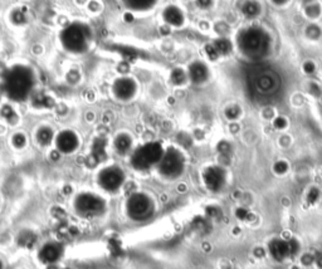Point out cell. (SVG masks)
I'll use <instances>...</instances> for the list:
<instances>
[{
  "instance_id": "obj_1",
  "label": "cell",
  "mask_w": 322,
  "mask_h": 269,
  "mask_svg": "<svg viewBox=\"0 0 322 269\" xmlns=\"http://www.w3.org/2000/svg\"><path fill=\"white\" fill-rule=\"evenodd\" d=\"M34 78L27 67L15 65L4 76V91L14 101H25L32 93Z\"/></svg>"
},
{
  "instance_id": "obj_2",
  "label": "cell",
  "mask_w": 322,
  "mask_h": 269,
  "mask_svg": "<svg viewBox=\"0 0 322 269\" xmlns=\"http://www.w3.org/2000/svg\"><path fill=\"white\" fill-rule=\"evenodd\" d=\"M239 47L247 56L258 58L267 53L269 38L267 33L260 28H248L240 34Z\"/></svg>"
},
{
  "instance_id": "obj_3",
  "label": "cell",
  "mask_w": 322,
  "mask_h": 269,
  "mask_svg": "<svg viewBox=\"0 0 322 269\" xmlns=\"http://www.w3.org/2000/svg\"><path fill=\"white\" fill-rule=\"evenodd\" d=\"M89 32L86 25L73 23L65 27L61 33V41L63 45L73 53H82L88 47Z\"/></svg>"
},
{
  "instance_id": "obj_4",
  "label": "cell",
  "mask_w": 322,
  "mask_h": 269,
  "mask_svg": "<svg viewBox=\"0 0 322 269\" xmlns=\"http://www.w3.org/2000/svg\"><path fill=\"white\" fill-rule=\"evenodd\" d=\"M249 83H251V88L253 89V93L266 97V96L273 95L277 91L279 86V80H278L277 73L262 68L252 73Z\"/></svg>"
},
{
  "instance_id": "obj_5",
  "label": "cell",
  "mask_w": 322,
  "mask_h": 269,
  "mask_svg": "<svg viewBox=\"0 0 322 269\" xmlns=\"http://www.w3.org/2000/svg\"><path fill=\"white\" fill-rule=\"evenodd\" d=\"M163 157V148L156 142H150L137 148L132 155L131 163L133 167L139 170H146L155 164L160 163Z\"/></svg>"
},
{
  "instance_id": "obj_6",
  "label": "cell",
  "mask_w": 322,
  "mask_h": 269,
  "mask_svg": "<svg viewBox=\"0 0 322 269\" xmlns=\"http://www.w3.org/2000/svg\"><path fill=\"white\" fill-rule=\"evenodd\" d=\"M76 209L83 216H96L104 213L105 201L95 194H81L76 199Z\"/></svg>"
},
{
  "instance_id": "obj_7",
  "label": "cell",
  "mask_w": 322,
  "mask_h": 269,
  "mask_svg": "<svg viewBox=\"0 0 322 269\" xmlns=\"http://www.w3.org/2000/svg\"><path fill=\"white\" fill-rule=\"evenodd\" d=\"M127 211L133 219H146L152 211L150 199L144 194H133L127 201Z\"/></svg>"
},
{
  "instance_id": "obj_8",
  "label": "cell",
  "mask_w": 322,
  "mask_h": 269,
  "mask_svg": "<svg viewBox=\"0 0 322 269\" xmlns=\"http://www.w3.org/2000/svg\"><path fill=\"white\" fill-rule=\"evenodd\" d=\"M184 160L176 150L169 148L160 160V171L165 176H177L183 170Z\"/></svg>"
},
{
  "instance_id": "obj_9",
  "label": "cell",
  "mask_w": 322,
  "mask_h": 269,
  "mask_svg": "<svg viewBox=\"0 0 322 269\" xmlns=\"http://www.w3.org/2000/svg\"><path fill=\"white\" fill-rule=\"evenodd\" d=\"M124 183V172L118 167H107L100 174V184L107 191H116Z\"/></svg>"
},
{
  "instance_id": "obj_10",
  "label": "cell",
  "mask_w": 322,
  "mask_h": 269,
  "mask_svg": "<svg viewBox=\"0 0 322 269\" xmlns=\"http://www.w3.org/2000/svg\"><path fill=\"white\" fill-rule=\"evenodd\" d=\"M299 249V244L293 239L291 240H281L276 239L269 244V251L273 255V258L277 260H282L287 257L296 254Z\"/></svg>"
},
{
  "instance_id": "obj_11",
  "label": "cell",
  "mask_w": 322,
  "mask_h": 269,
  "mask_svg": "<svg viewBox=\"0 0 322 269\" xmlns=\"http://www.w3.org/2000/svg\"><path fill=\"white\" fill-rule=\"evenodd\" d=\"M225 181V174L218 166H210L204 171V183L210 190L218 191Z\"/></svg>"
},
{
  "instance_id": "obj_12",
  "label": "cell",
  "mask_w": 322,
  "mask_h": 269,
  "mask_svg": "<svg viewBox=\"0 0 322 269\" xmlns=\"http://www.w3.org/2000/svg\"><path fill=\"white\" fill-rule=\"evenodd\" d=\"M78 146V139L72 131H63L57 137V147L63 154L73 152Z\"/></svg>"
},
{
  "instance_id": "obj_13",
  "label": "cell",
  "mask_w": 322,
  "mask_h": 269,
  "mask_svg": "<svg viewBox=\"0 0 322 269\" xmlns=\"http://www.w3.org/2000/svg\"><path fill=\"white\" fill-rule=\"evenodd\" d=\"M113 91H115V95L118 98L127 100V98L132 97L135 91H136V86H135V82L130 78H120L115 82Z\"/></svg>"
},
{
  "instance_id": "obj_14",
  "label": "cell",
  "mask_w": 322,
  "mask_h": 269,
  "mask_svg": "<svg viewBox=\"0 0 322 269\" xmlns=\"http://www.w3.org/2000/svg\"><path fill=\"white\" fill-rule=\"evenodd\" d=\"M62 255V248L56 243H48L42 248L39 253V258L43 263H54Z\"/></svg>"
},
{
  "instance_id": "obj_15",
  "label": "cell",
  "mask_w": 322,
  "mask_h": 269,
  "mask_svg": "<svg viewBox=\"0 0 322 269\" xmlns=\"http://www.w3.org/2000/svg\"><path fill=\"white\" fill-rule=\"evenodd\" d=\"M190 80L194 83L199 84L203 83L208 77V69L203 63H193L189 68Z\"/></svg>"
},
{
  "instance_id": "obj_16",
  "label": "cell",
  "mask_w": 322,
  "mask_h": 269,
  "mask_svg": "<svg viewBox=\"0 0 322 269\" xmlns=\"http://www.w3.org/2000/svg\"><path fill=\"white\" fill-rule=\"evenodd\" d=\"M164 18H165V21L169 24L176 25V27L181 25L184 21L183 13L176 6H169V8H166L165 12H164Z\"/></svg>"
},
{
  "instance_id": "obj_17",
  "label": "cell",
  "mask_w": 322,
  "mask_h": 269,
  "mask_svg": "<svg viewBox=\"0 0 322 269\" xmlns=\"http://www.w3.org/2000/svg\"><path fill=\"white\" fill-rule=\"evenodd\" d=\"M33 101V104L36 107H39V108H49V107L53 106V100L49 97V96H47L45 93H43V92H38V93H36V95L33 96L32 98Z\"/></svg>"
},
{
  "instance_id": "obj_18",
  "label": "cell",
  "mask_w": 322,
  "mask_h": 269,
  "mask_svg": "<svg viewBox=\"0 0 322 269\" xmlns=\"http://www.w3.org/2000/svg\"><path fill=\"white\" fill-rule=\"evenodd\" d=\"M215 49L216 54L219 56H227V54L231 53L232 50V44L231 41H227V39H218L212 44Z\"/></svg>"
},
{
  "instance_id": "obj_19",
  "label": "cell",
  "mask_w": 322,
  "mask_h": 269,
  "mask_svg": "<svg viewBox=\"0 0 322 269\" xmlns=\"http://www.w3.org/2000/svg\"><path fill=\"white\" fill-rule=\"evenodd\" d=\"M259 5L256 1H252V0H248V1H245L242 6V12L243 14L247 17V18H254V17H257L259 14Z\"/></svg>"
},
{
  "instance_id": "obj_20",
  "label": "cell",
  "mask_w": 322,
  "mask_h": 269,
  "mask_svg": "<svg viewBox=\"0 0 322 269\" xmlns=\"http://www.w3.org/2000/svg\"><path fill=\"white\" fill-rule=\"evenodd\" d=\"M124 1L127 6H130L132 9L145 10L154 5L156 0H124Z\"/></svg>"
},
{
  "instance_id": "obj_21",
  "label": "cell",
  "mask_w": 322,
  "mask_h": 269,
  "mask_svg": "<svg viewBox=\"0 0 322 269\" xmlns=\"http://www.w3.org/2000/svg\"><path fill=\"white\" fill-rule=\"evenodd\" d=\"M116 150L120 152V154H126L127 151L130 150L131 147V139L126 135H121L118 136L115 141Z\"/></svg>"
},
{
  "instance_id": "obj_22",
  "label": "cell",
  "mask_w": 322,
  "mask_h": 269,
  "mask_svg": "<svg viewBox=\"0 0 322 269\" xmlns=\"http://www.w3.org/2000/svg\"><path fill=\"white\" fill-rule=\"evenodd\" d=\"M92 157H95L96 163L101 161L105 157V140L98 139L93 145V151H92Z\"/></svg>"
},
{
  "instance_id": "obj_23",
  "label": "cell",
  "mask_w": 322,
  "mask_h": 269,
  "mask_svg": "<svg viewBox=\"0 0 322 269\" xmlns=\"http://www.w3.org/2000/svg\"><path fill=\"white\" fill-rule=\"evenodd\" d=\"M52 140H53V132H52V130L50 128H42V130L38 131V141L39 144H42V145H49L50 142H52Z\"/></svg>"
},
{
  "instance_id": "obj_24",
  "label": "cell",
  "mask_w": 322,
  "mask_h": 269,
  "mask_svg": "<svg viewBox=\"0 0 322 269\" xmlns=\"http://www.w3.org/2000/svg\"><path fill=\"white\" fill-rule=\"evenodd\" d=\"M186 81V76H185V72L183 71V69H174L172 73V82L174 83V84H176V86H180V84H183L184 82Z\"/></svg>"
},
{
  "instance_id": "obj_25",
  "label": "cell",
  "mask_w": 322,
  "mask_h": 269,
  "mask_svg": "<svg viewBox=\"0 0 322 269\" xmlns=\"http://www.w3.org/2000/svg\"><path fill=\"white\" fill-rule=\"evenodd\" d=\"M0 115H1V117L5 119L6 121L10 122V124L17 120V113L14 112V110H13L10 106H4L3 108H1V111H0Z\"/></svg>"
},
{
  "instance_id": "obj_26",
  "label": "cell",
  "mask_w": 322,
  "mask_h": 269,
  "mask_svg": "<svg viewBox=\"0 0 322 269\" xmlns=\"http://www.w3.org/2000/svg\"><path fill=\"white\" fill-rule=\"evenodd\" d=\"M12 19H13V21H14L15 24H24V23H25V21H27V17H25V9L15 10V12L13 13Z\"/></svg>"
},
{
  "instance_id": "obj_27",
  "label": "cell",
  "mask_w": 322,
  "mask_h": 269,
  "mask_svg": "<svg viewBox=\"0 0 322 269\" xmlns=\"http://www.w3.org/2000/svg\"><path fill=\"white\" fill-rule=\"evenodd\" d=\"M13 144L15 145V147H23L25 145V136L21 133H17L13 139Z\"/></svg>"
},
{
  "instance_id": "obj_28",
  "label": "cell",
  "mask_w": 322,
  "mask_h": 269,
  "mask_svg": "<svg viewBox=\"0 0 322 269\" xmlns=\"http://www.w3.org/2000/svg\"><path fill=\"white\" fill-rule=\"evenodd\" d=\"M317 200H319V190L317 189L310 190V192H308V195H307L308 203H310V204H315Z\"/></svg>"
},
{
  "instance_id": "obj_29",
  "label": "cell",
  "mask_w": 322,
  "mask_h": 269,
  "mask_svg": "<svg viewBox=\"0 0 322 269\" xmlns=\"http://www.w3.org/2000/svg\"><path fill=\"white\" fill-rule=\"evenodd\" d=\"M205 53H207V56L209 57L210 60H216V58H218V54H216L215 49H214V47L212 44H208L207 47H205Z\"/></svg>"
},
{
  "instance_id": "obj_30",
  "label": "cell",
  "mask_w": 322,
  "mask_h": 269,
  "mask_svg": "<svg viewBox=\"0 0 322 269\" xmlns=\"http://www.w3.org/2000/svg\"><path fill=\"white\" fill-rule=\"evenodd\" d=\"M225 115H227L228 119L234 120L239 116V110H238L236 107H231V108H228L227 112H225Z\"/></svg>"
},
{
  "instance_id": "obj_31",
  "label": "cell",
  "mask_w": 322,
  "mask_h": 269,
  "mask_svg": "<svg viewBox=\"0 0 322 269\" xmlns=\"http://www.w3.org/2000/svg\"><path fill=\"white\" fill-rule=\"evenodd\" d=\"M236 214L240 220H248L251 218V213L247 209H238Z\"/></svg>"
},
{
  "instance_id": "obj_32",
  "label": "cell",
  "mask_w": 322,
  "mask_h": 269,
  "mask_svg": "<svg viewBox=\"0 0 322 269\" xmlns=\"http://www.w3.org/2000/svg\"><path fill=\"white\" fill-rule=\"evenodd\" d=\"M287 169H288V166H287V164L283 163V161H279V163H277L275 165V171L278 172V174H283L284 171H287Z\"/></svg>"
},
{
  "instance_id": "obj_33",
  "label": "cell",
  "mask_w": 322,
  "mask_h": 269,
  "mask_svg": "<svg viewBox=\"0 0 322 269\" xmlns=\"http://www.w3.org/2000/svg\"><path fill=\"white\" fill-rule=\"evenodd\" d=\"M273 124H275L276 128H283V127H286L287 122H286V120L283 119V117H277V119L275 120V122H273Z\"/></svg>"
},
{
  "instance_id": "obj_34",
  "label": "cell",
  "mask_w": 322,
  "mask_h": 269,
  "mask_svg": "<svg viewBox=\"0 0 322 269\" xmlns=\"http://www.w3.org/2000/svg\"><path fill=\"white\" fill-rule=\"evenodd\" d=\"M196 3L200 8H209L212 4V0H196Z\"/></svg>"
},
{
  "instance_id": "obj_35",
  "label": "cell",
  "mask_w": 322,
  "mask_h": 269,
  "mask_svg": "<svg viewBox=\"0 0 322 269\" xmlns=\"http://www.w3.org/2000/svg\"><path fill=\"white\" fill-rule=\"evenodd\" d=\"M313 260L316 262L317 266H319L320 268H322V251H319V253H316V255H315Z\"/></svg>"
},
{
  "instance_id": "obj_36",
  "label": "cell",
  "mask_w": 322,
  "mask_h": 269,
  "mask_svg": "<svg viewBox=\"0 0 322 269\" xmlns=\"http://www.w3.org/2000/svg\"><path fill=\"white\" fill-rule=\"evenodd\" d=\"M313 69H315V65H313V63L308 62L304 64V72H307V73H312Z\"/></svg>"
},
{
  "instance_id": "obj_37",
  "label": "cell",
  "mask_w": 322,
  "mask_h": 269,
  "mask_svg": "<svg viewBox=\"0 0 322 269\" xmlns=\"http://www.w3.org/2000/svg\"><path fill=\"white\" fill-rule=\"evenodd\" d=\"M229 150V145L225 144V142H222L220 145H219V151H222V152H227Z\"/></svg>"
},
{
  "instance_id": "obj_38",
  "label": "cell",
  "mask_w": 322,
  "mask_h": 269,
  "mask_svg": "<svg viewBox=\"0 0 322 269\" xmlns=\"http://www.w3.org/2000/svg\"><path fill=\"white\" fill-rule=\"evenodd\" d=\"M312 260H313L312 255H304V257H303V263L304 264H310Z\"/></svg>"
},
{
  "instance_id": "obj_39",
  "label": "cell",
  "mask_w": 322,
  "mask_h": 269,
  "mask_svg": "<svg viewBox=\"0 0 322 269\" xmlns=\"http://www.w3.org/2000/svg\"><path fill=\"white\" fill-rule=\"evenodd\" d=\"M287 0H273V3H276V4H283V3H286Z\"/></svg>"
},
{
  "instance_id": "obj_40",
  "label": "cell",
  "mask_w": 322,
  "mask_h": 269,
  "mask_svg": "<svg viewBox=\"0 0 322 269\" xmlns=\"http://www.w3.org/2000/svg\"><path fill=\"white\" fill-rule=\"evenodd\" d=\"M0 269H3V264H1V262H0Z\"/></svg>"
},
{
  "instance_id": "obj_41",
  "label": "cell",
  "mask_w": 322,
  "mask_h": 269,
  "mask_svg": "<svg viewBox=\"0 0 322 269\" xmlns=\"http://www.w3.org/2000/svg\"><path fill=\"white\" fill-rule=\"evenodd\" d=\"M0 93H1V89H0Z\"/></svg>"
}]
</instances>
